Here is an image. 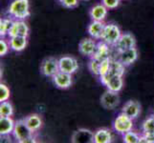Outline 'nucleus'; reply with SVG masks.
I'll list each match as a JSON object with an SVG mask.
<instances>
[{"label":"nucleus","instance_id":"3","mask_svg":"<svg viewBox=\"0 0 154 143\" xmlns=\"http://www.w3.org/2000/svg\"><path fill=\"white\" fill-rule=\"evenodd\" d=\"M122 35L121 29L115 23H108L105 25L103 33L100 40L105 42L109 46H115Z\"/></svg>","mask_w":154,"mask_h":143},{"label":"nucleus","instance_id":"24","mask_svg":"<svg viewBox=\"0 0 154 143\" xmlns=\"http://www.w3.org/2000/svg\"><path fill=\"white\" fill-rule=\"evenodd\" d=\"M14 18L12 17H2L0 19V36L5 37L8 36L9 31L14 23Z\"/></svg>","mask_w":154,"mask_h":143},{"label":"nucleus","instance_id":"22","mask_svg":"<svg viewBox=\"0 0 154 143\" xmlns=\"http://www.w3.org/2000/svg\"><path fill=\"white\" fill-rule=\"evenodd\" d=\"M10 42V46H11V50H13L14 52H22L25 50V48L27 47L28 44V37H25V36H14V37H10L9 38Z\"/></svg>","mask_w":154,"mask_h":143},{"label":"nucleus","instance_id":"33","mask_svg":"<svg viewBox=\"0 0 154 143\" xmlns=\"http://www.w3.org/2000/svg\"><path fill=\"white\" fill-rule=\"evenodd\" d=\"M102 3L108 10H113L116 9L117 7H119L121 0H102Z\"/></svg>","mask_w":154,"mask_h":143},{"label":"nucleus","instance_id":"16","mask_svg":"<svg viewBox=\"0 0 154 143\" xmlns=\"http://www.w3.org/2000/svg\"><path fill=\"white\" fill-rule=\"evenodd\" d=\"M122 112L134 120L141 114V105L135 100H129L123 106Z\"/></svg>","mask_w":154,"mask_h":143},{"label":"nucleus","instance_id":"5","mask_svg":"<svg viewBox=\"0 0 154 143\" xmlns=\"http://www.w3.org/2000/svg\"><path fill=\"white\" fill-rule=\"evenodd\" d=\"M100 81L107 90L117 93H120L124 87V79L121 76H109L108 73H106L100 76Z\"/></svg>","mask_w":154,"mask_h":143},{"label":"nucleus","instance_id":"25","mask_svg":"<svg viewBox=\"0 0 154 143\" xmlns=\"http://www.w3.org/2000/svg\"><path fill=\"white\" fill-rule=\"evenodd\" d=\"M14 115V107L11 102L3 101L0 103V116H12Z\"/></svg>","mask_w":154,"mask_h":143},{"label":"nucleus","instance_id":"31","mask_svg":"<svg viewBox=\"0 0 154 143\" xmlns=\"http://www.w3.org/2000/svg\"><path fill=\"white\" fill-rule=\"evenodd\" d=\"M10 50L11 46L9 40H6L4 37H1V40H0V56L6 55Z\"/></svg>","mask_w":154,"mask_h":143},{"label":"nucleus","instance_id":"30","mask_svg":"<svg viewBox=\"0 0 154 143\" xmlns=\"http://www.w3.org/2000/svg\"><path fill=\"white\" fill-rule=\"evenodd\" d=\"M111 58H106V59L103 60L100 62V76H104L106 73H108L110 71V67H111Z\"/></svg>","mask_w":154,"mask_h":143},{"label":"nucleus","instance_id":"35","mask_svg":"<svg viewBox=\"0 0 154 143\" xmlns=\"http://www.w3.org/2000/svg\"><path fill=\"white\" fill-rule=\"evenodd\" d=\"M151 115H152V116H153V118H154V112H153V114H152Z\"/></svg>","mask_w":154,"mask_h":143},{"label":"nucleus","instance_id":"19","mask_svg":"<svg viewBox=\"0 0 154 143\" xmlns=\"http://www.w3.org/2000/svg\"><path fill=\"white\" fill-rule=\"evenodd\" d=\"M24 122L27 124V126L29 128L34 132V133H36L38 132L41 127L42 124H43V121H42L41 116L38 114H31L27 116H25L23 118Z\"/></svg>","mask_w":154,"mask_h":143},{"label":"nucleus","instance_id":"10","mask_svg":"<svg viewBox=\"0 0 154 143\" xmlns=\"http://www.w3.org/2000/svg\"><path fill=\"white\" fill-rule=\"evenodd\" d=\"M136 47V39L134 35L130 33L122 34L121 37L119 38L118 42L116 43L115 48L118 52H124L125 50L131 49V48Z\"/></svg>","mask_w":154,"mask_h":143},{"label":"nucleus","instance_id":"23","mask_svg":"<svg viewBox=\"0 0 154 143\" xmlns=\"http://www.w3.org/2000/svg\"><path fill=\"white\" fill-rule=\"evenodd\" d=\"M125 71V66L122 63L119 59H112L111 60V67L110 71L108 72L109 76H124Z\"/></svg>","mask_w":154,"mask_h":143},{"label":"nucleus","instance_id":"28","mask_svg":"<svg viewBox=\"0 0 154 143\" xmlns=\"http://www.w3.org/2000/svg\"><path fill=\"white\" fill-rule=\"evenodd\" d=\"M143 133H153L154 134V118L150 115L142 124Z\"/></svg>","mask_w":154,"mask_h":143},{"label":"nucleus","instance_id":"8","mask_svg":"<svg viewBox=\"0 0 154 143\" xmlns=\"http://www.w3.org/2000/svg\"><path fill=\"white\" fill-rule=\"evenodd\" d=\"M58 64H60V72L70 73V75L75 73L79 69L78 60L73 56L65 55V56L60 57V59H58Z\"/></svg>","mask_w":154,"mask_h":143},{"label":"nucleus","instance_id":"21","mask_svg":"<svg viewBox=\"0 0 154 143\" xmlns=\"http://www.w3.org/2000/svg\"><path fill=\"white\" fill-rule=\"evenodd\" d=\"M112 133L107 128H100L94 132V143H111Z\"/></svg>","mask_w":154,"mask_h":143},{"label":"nucleus","instance_id":"14","mask_svg":"<svg viewBox=\"0 0 154 143\" xmlns=\"http://www.w3.org/2000/svg\"><path fill=\"white\" fill-rule=\"evenodd\" d=\"M118 54H119L118 59L123 63L125 67L132 65L138 59V50L136 47L125 50L124 52H118Z\"/></svg>","mask_w":154,"mask_h":143},{"label":"nucleus","instance_id":"9","mask_svg":"<svg viewBox=\"0 0 154 143\" xmlns=\"http://www.w3.org/2000/svg\"><path fill=\"white\" fill-rule=\"evenodd\" d=\"M30 34V29L27 23L24 20H14V23L11 27L8 37H14V36H25L28 37Z\"/></svg>","mask_w":154,"mask_h":143},{"label":"nucleus","instance_id":"26","mask_svg":"<svg viewBox=\"0 0 154 143\" xmlns=\"http://www.w3.org/2000/svg\"><path fill=\"white\" fill-rule=\"evenodd\" d=\"M140 136L138 133L134 131L126 132L125 134L123 135V141L125 143H139L140 141Z\"/></svg>","mask_w":154,"mask_h":143},{"label":"nucleus","instance_id":"15","mask_svg":"<svg viewBox=\"0 0 154 143\" xmlns=\"http://www.w3.org/2000/svg\"><path fill=\"white\" fill-rule=\"evenodd\" d=\"M105 23L103 21H96L92 20L91 23L88 25L87 27V33L90 35V37H92L94 39H100L102 34L103 33V30L105 27Z\"/></svg>","mask_w":154,"mask_h":143},{"label":"nucleus","instance_id":"11","mask_svg":"<svg viewBox=\"0 0 154 143\" xmlns=\"http://www.w3.org/2000/svg\"><path fill=\"white\" fill-rule=\"evenodd\" d=\"M73 143H94V132L88 129H79L72 135Z\"/></svg>","mask_w":154,"mask_h":143},{"label":"nucleus","instance_id":"6","mask_svg":"<svg viewBox=\"0 0 154 143\" xmlns=\"http://www.w3.org/2000/svg\"><path fill=\"white\" fill-rule=\"evenodd\" d=\"M60 72L58 59L55 57H47L41 62L40 73L45 77H53L57 73Z\"/></svg>","mask_w":154,"mask_h":143},{"label":"nucleus","instance_id":"1","mask_svg":"<svg viewBox=\"0 0 154 143\" xmlns=\"http://www.w3.org/2000/svg\"><path fill=\"white\" fill-rule=\"evenodd\" d=\"M8 14L14 20H25L30 16L29 0H14L10 4Z\"/></svg>","mask_w":154,"mask_h":143},{"label":"nucleus","instance_id":"13","mask_svg":"<svg viewBox=\"0 0 154 143\" xmlns=\"http://www.w3.org/2000/svg\"><path fill=\"white\" fill-rule=\"evenodd\" d=\"M96 47H97L96 39H94L92 37L83 38L79 43V52L84 56L92 57V55L95 52V50H96Z\"/></svg>","mask_w":154,"mask_h":143},{"label":"nucleus","instance_id":"27","mask_svg":"<svg viewBox=\"0 0 154 143\" xmlns=\"http://www.w3.org/2000/svg\"><path fill=\"white\" fill-rule=\"evenodd\" d=\"M100 62L98 59L94 57H90V61L88 63V68L89 71L91 72L94 76H100Z\"/></svg>","mask_w":154,"mask_h":143},{"label":"nucleus","instance_id":"12","mask_svg":"<svg viewBox=\"0 0 154 143\" xmlns=\"http://www.w3.org/2000/svg\"><path fill=\"white\" fill-rule=\"evenodd\" d=\"M52 79L56 87L61 90H66L68 88H70L73 83L72 75L60 72V71L57 73L56 75L52 77Z\"/></svg>","mask_w":154,"mask_h":143},{"label":"nucleus","instance_id":"17","mask_svg":"<svg viewBox=\"0 0 154 143\" xmlns=\"http://www.w3.org/2000/svg\"><path fill=\"white\" fill-rule=\"evenodd\" d=\"M15 121L13 120L12 116H0V136H9L13 134Z\"/></svg>","mask_w":154,"mask_h":143},{"label":"nucleus","instance_id":"4","mask_svg":"<svg viewBox=\"0 0 154 143\" xmlns=\"http://www.w3.org/2000/svg\"><path fill=\"white\" fill-rule=\"evenodd\" d=\"M113 129L117 134L123 136L133 129V119L121 112L113 121Z\"/></svg>","mask_w":154,"mask_h":143},{"label":"nucleus","instance_id":"34","mask_svg":"<svg viewBox=\"0 0 154 143\" xmlns=\"http://www.w3.org/2000/svg\"><path fill=\"white\" fill-rule=\"evenodd\" d=\"M145 135L147 143H154V134L153 133H143Z\"/></svg>","mask_w":154,"mask_h":143},{"label":"nucleus","instance_id":"2","mask_svg":"<svg viewBox=\"0 0 154 143\" xmlns=\"http://www.w3.org/2000/svg\"><path fill=\"white\" fill-rule=\"evenodd\" d=\"M12 135L14 136V139L19 143L35 142V133L27 126L23 119L15 121Z\"/></svg>","mask_w":154,"mask_h":143},{"label":"nucleus","instance_id":"32","mask_svg":"<svg viewBox=\"0 0 154 143\" xmlns=\"http://www.w3.org/2000/svg\"><path fill=\"white\" fill-rule=\"evenodd\" d=\"M81 0H60V4L66 9H74L79 6Z\"/></svg>","mask_w":154,"mask_h":143},{"label":"nucleus","instance_id":"36","mask_svg":"<svg viewBox=\"0 0 154 143\" xmlns=\"http://www.w3.org/2000/svg\"><path fill=\"white\" fill-rule=\"evenodd\" d=\"M82 1H88V0H82Z\"/></svg>","mask_w":154,"mask_h":143},{"label":"nucleus","instance_id":"29","mask_svg":"<svg viewBox=\"0 0 154 143\" xmlns=\"http://www.w3.org/2000/svg\"><path fill=\"white\" fill-rule=\"evenodd\" d=\"M11 97L10 89L7 85H5L4 83L0 84V102L8 101Z\"/></svg>","mask_w":154,"mask_h":143},{"label":"nucleus","instance_id":"37","mask_svg":"<svg viewBox=\"0 0 154 143\" xmlns=\"http://www.w3.org/2000/svg\"><path fill=\"white\" fill-rule=\"evenodd\" d=\"M57 1H60V0H57Z\"/></svg>","mask_w":154,"mask_h":143},{"label":"nucleus","instance_id":"7","mask_svg":"<svg viewBox=\"0 0 154 143\" xmlns=\"http://www.w3.org/2000/svg\"><path fill=\"white\" fill-rule=\"evenodd\" d=\"M120 103L119 93L106 90V92L100 97V105L106 110H113Z\"/></svg>","mask_w":154,"mask_h":143},{"label":"nucleus","instance_id":"20","mask_svg":"<svg viewBox=\"0 0 154 143\" xmlns=\"http://www.w3.org/2000/svg\"><path fill=\"white\" fill-rule=\"evenodd\" d=\"M92 57L96 58V59L100 61H103L106 59V58H109L110 57V46L108 44H106L105 42L100 40L97 43L96 50H95V52L92 55Z\"/></svg>","mask_w":154,"mask_h":143},{"label":"nucleus","instance_id":"18","mask_svg":"<svg viewBox=\"0 0 154 143\" xmlns=\"http://www.w3.org/2000/svg\"><path fill=\"white\" fill-rule=\"evenodd\" d=\"M108 9L106 8L103 3L97 4L91 8L89 12V15L91 20L96 21H104V19L107 16Z\"/></svg>","mask_w":154,"mask_h":143}]
</instances>
